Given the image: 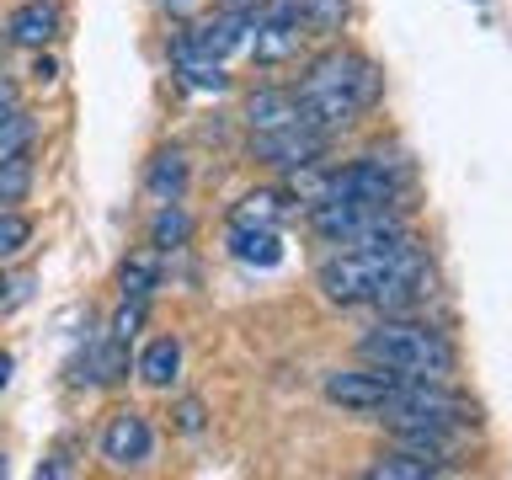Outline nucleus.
I'll return each instance as SVG.
<instances>
[{
	"label": "nucleus",
	"mask_w": 512,
	"mask_h": 480,
	"mask_svg": "<svg viewBox=\"0 0 512 480\" xmlns=\"http://www.w3.org/2000/svg\"><path fill=\"white\" fill-rule=\"evenodd\" d=\"M384 91V75L368 64L363 54H347V48H331V54L310 59V70L299 75V118L320 128V134H336L342 123H352L363 107H374Z\"/></svg>",
	"instance_id": "f257e3e1"
},
{
	"label": "nucleus",
	"mask_w": 512,
	"mask_h": 480,
	"mask_svg": "<svg viewBox=\"0 0 512 480\" xmlns=\"http://www.w3.org/2000/svg\"><path fill=\"white\" fill-rule=\"evenodd\" d=\"M27 187H32V160H27V155L0 160V208L22 203V198H27Z\"/></svg>",
	"instance_id": "4be33fe9"
},
{
	"label": "nucleus",
	"mask_w": 512,
	"mask_h": 480,
	"mask_svg": "<svg viewBox=\"0 0 512 480\" xmlns=\"http://www.w3.org/2000/svg\"><path fill=\"white\" fill-rule=\"evenodd\" d=\"M32 75H38V80H54L59 70H54V59H43V54H38V59H32Z\"/></svg>",
	"instance_id": "a878e982"
},
{
	"label": "nucleus",
	"mask_w": 512,
	"mask_h": 480,
	"mask_svg": "<svg viewBox=\"0 0 512 480\" xmlns=\"http://www.w3.org/2000/svg\"><path fill=\"white\" fill-rule=\"evenodd\" d=\"M395 224H400L395 203L331 198V203H315L310 208V230L320 240H336V246H347V240H358V235H374V230H395Z\"/></svg>",
	"instance_id": "20e7f679"
},
{
	"label": "nucleus",
	"mask_w": 512,
	"mask_h": 480,
	"mask_svg": "<svg viewBox=\"0 0 512 480\" xmlns=\"http://www.w3.org/2000/svg\"><path fill=\"white\" fill-rule=\"evenodd\" d=\"M395 390V374H384V368H336L326 374V400L342 411H358V416H379L384 395Z\"/></svg>",
	"instance_id": "423d86ee"
},
{
	"label": "nucleus",
	"mask_w": 512,
	"mask_h": 480,
	"mask_svg": "<svg viewBox=\"0 0 512 480\" xmlns=\"http://www.w3.org/2000/svg\"><path fill=\"white\" fill-rule=\"evenodd\" d=\"M27 294H32L27 272H0V315H11L16 304H27Z\"/></svg>",
	"instance_id": "b1692460"
},
{
	"label": "nucleus",
	"mask_w": 512,
	"mask_h": 480,
	"mask_svg": "<svg viewBox=\"0 0 512 480\" xmlns=\"http://www.w3.org/2000/svg\"><path fill=\"white\" fill-rule=\"evenodd\" d=\"M358 358L384 368L395 379H448L459 368V352L454 342L427 326V320H406V315H390L384 326L363 331L358 336Z\"/></svg>",
	"instance_id": "f03ea898"
},
{
	"label": "nucleus",
	"mask_w": 512,
	"mask_h": 480,
	"mask_svg": "<svg viewBox=\"0 0 512 480\" xmlns=\"http://www.w3.org/2000/svg\"><path fill=\"white\" fill-rule=\"evenodd\" d=\"M299 6V22L310 38H336L347 22V0H294Z\"/></svg>",
	"instance_id": "a211bd4d"
},
{
	"label": "nucleus",
	"mask_w": 512,
	"mask_h": 480,
	"mask_svg": "<svg viewBox=\"0 0 512 480\" xmlns=\"http://www.w3.org/2000/svg\"><path fill=\"white\" fill-rule=\"evenodd\" d=\"M187 235H192V219L182 214V203H160V214L150 224V246L155 251H171V246H182Z\"/></svg>",
	"instance_id": "412c9836"
},
{
	"label": "nucleus",
	"mask_w": 512,
	"mask_h": 480,
	"mask_svg": "<svg viewBox=\"0 0 512 480\" xmlns=\"http://www.w3.org/2000/svg\"><path fill=\"white\" fill-rule=\"evenodd\" d=\"M32 139H38V123H32V112L27 107H0V160H11V155H27L32 150Z\"/></svg>",
	"instance_id": "f3484780"
},
{
	"label": "nucleus",
	"mask_w": 512,
	"mask_h": 480,
	"mask_svg": "<svg viewBox=\"0 0 512 480\" xmlns=\"http://www.w3.org/2000/svg\"><path fill=\"white\" fill-rule=\"evenodd\" d=\"M0 475H6V459H0Z\"/></svg>",
	"instance_id": "c85d7f7f"
},
{
	"label": "nucleus",
	"mask_w": 512,
	"mask_h": 480,
	"mask_svg": "<svg viewBox=\"0 0 512 480\" xmlns=\"http://www.w3.org/2000/svg\"><path fill=\"white\" fill-rule=\"evenodd\" d=\"M230 256L246 267H278L283 262V240L272 224H230Z\"/></svg>",
	"instance_id": "9b49d317"
},
{
	"label": "nucleus",
	"mask_w": 512,
	"mask_h": 480,
	"mask_svg": "<svg viewBox=\"0 0 512 480\" xmlns=\"http://www.w3.org/2000/svg\"><path fill=\"white\" fill-rule=\"evenodd\" d=\"M27 240H32V219L16 214V208H0V262H11Z\"/></svg>",
	"instance_id": "5701e85b"
},
{
	"label": "nucleus",
	"mask_w": 512,
	"mask_h": 480,
	"mask_svg": "<svg viewBox=\"0 0 512 480\" xmlns=\"http://www.w3.org/2000/svg\"><path fill=\"white\" fill-rule=\"evenodd\" d=\"M160 288V256L155 251H139V256H128L123 262V299H150Z\"/></svg>",
	"instance_id": "aec40b11"
},
{
	"label": "nucleus",
	"mask_w": 512,
	"mask_h": 480,
	"mask_svg": "<svg viewBox=\"0 0 512 480\" xmlns=\"http://www.w3.org/2000/svg\"><path fill=\"white\" fill-rule=\"evenodd\" d=\"M150 448H155V432H150V422H144L139 411H118L102 427V459L118 464V470L144 464V459H150Z\"/></svg>",
	"instance_id": "6e6552de"
},
{
	"label": "nucleus",
	"mask_w": 512,
	"mask_h": 480,
	"mask_svg": "<svg viewBox=\"0 0 512 480\" xmlns=\"http://www.w3.org/2000/svg\"><path fill=\"white\" fill-rule=\"evenodd\" d=\"M368 475L374 480H432V475H443V459L400 443V448H384V454L368 464Z\"/></svg>",
	"instance_id": "f8f14e48"
},
{
	"label": "nucleus",
	"mask_w": 512,
	"mask_h": 480,
	"mask_svg": "<svg viewBox=\"0 0 512 480\" xmlns=\"http://www.w3.org/2000/svg\"><path fill=\"white\" fill-rule=\"evenodd\" d=\"M331 134H320L310 123H294V128H272V134H251V155L272 171H304L326 155Z\"/></svg>",
	"instance_id": "39448f33"
},
{
	"label": "nucleus",
	"mask_w": 512,
	"mask_h": 480,
	"mask_svg": "<svg viewBox=\"0 0 512 480\" xmlns=\"http://www.w3.org/2000/svg\"><path fill=\"white\" fill-rule=\"evenodd\" d=\"M176 70H182V80H187V86L192 91H224V86H230V75H224V64L219 59H203V54H192V48L187 43H176Z\"/></svg>",
	"instance_id": "dca6fc26"
},
{
	"label": "nucleus",
	"mask_w": 512,
	"mask_h": 480,
	"mask_svg": "<svg viewBox=\"0 0 512 480\" xmlns=\"http://www.w3.org/2000/svg\"><path fill=\"white\" fill-rule=\"evenodd\" d=\"M0 43H6V38H0Z\"/></svg>",
	"instance_id": "7c9ffc66"
},
{
	"label": "nucleus",
	"mask_w": 512,
	"mask_h": 480,
	"mask_svg": "<svg viewBox=\"0 0 512 480\" xmlns=\"http://www.w3.org/2000/svg\"><path fill=\"white\" fill-rule=\"evenodd\" d=\"M123 374H128V342L107 331L102 342L86 352V374H80V379H91V384H118Z\"/></svg>",
	"instance_id": "2eb2a0df"
},
{
	"label": "nucleus",
	"mask_w": 512,
	"mask_h": 480,
	"mask_svg": "<svg viewBox=\"0 0 512 480\" xmlns=\"http://www.w3.org/2000/svg\"><path fill=\"white\" fill-rule=\"evenodd\" d=\"M166 6H182V0H166Z\"/></svg>",
	"instance_id": "c756f323"
},
{
	"label": "nucleus",
	"mask_w": 512,
	"mask_h": 480,
	"mask_svg": "<svg viewBox=\"0 0 512 480\" xmlns=\"http://www.w3.org/2000/svg\"><path fill=\"white\" fill-rule=\"evenodd\" d=\"M379 422L459 432V427L475 422V406L448 390V379H395V390L384 395V406H379Z\"/></svg>",
	"instance_id": "7ed1b4c3"
},
{
	"label": "nucleus",
	"mask_w": 512,
	"mask_h": 480,
	"mask_svg": "<svg viewBox=\"0 0 512 480\" xmlns=\"http://www.w3.org/2000/svg\"><path fill=\"white\" fill-rule=\"evenodd\" d=\"M288 214V203H283V192H272V187H262V192H246V198L235 203V214H230V224H272L278 230V219Z\"/></svg>",
	"instance_id": "6ab92c4d"
},
{
	"label": "nucleus",
	"mask_w": 512,
	"mask_h": 480,
	"mask_svg": "<svg viewBox=\"0 0 512 480\" xmlns=\"http://www.w3.org/2000/svg\"><path fill=\"white\" fill-rule=\"evenodd\" d=\"M299 118V96L294 86H262L246 96V128L251 134H272V128H294Z\"/></svg>",
	"instance_id": "9d476101"
},
{
	"label": "nucleus",
	"mask_w": 512,
	"mask_h": 480,
	"mask_svg": "<svg viewBox=\"0 0 512 480\" xmlns=\"http://www.w3.org/2000/svg\"><path fill=\"white\" fill-rule=\"evenodd\" d=\"M176 374H182V342H176V336H155L139 358V379L155 384V390H166Z\"/></svg>",
	"instance_id": "4468645a"
},
{
	"label": "nucleus",
	"mask_w": 512,
	"mask_h": 480,
	"mask_svg": "<svg viewBox=\"0 0 512 480\" xmlns=\"http://www.w3.org/2000/svg\"><path fill=\"white\" fill-rule=\"evenodd\" d=\"M11 102H16V86H11L6 75H0V107H11Z\"/></svg>",
	"instance_id": "bb28decb"
},
{
	"label": "nucleus",
	"mask_w": 512,
	"mask_h": 480,
	"mask_svg": "<svg viewBox=\"0 0 512 480\" xmlns=\"http://www.w3.org/2000/svg\"><path fill=\"white\" fill-rule=\"evenodd\" d=\"M64 32V6L59 0H27L6 16V43L16 48H43Z\"/></svg>",
	"instance_id": "1a4fd4ad"
},
{
	"label": "nucleus",
	"mask_w": 512,
	"mask_h": 480,
	"mask_svg": "<svg viewBox=\"0 0 512 480\" xmlns=\"http://www.w3.org/2000/svg\"><path fill=\"white\" fill-rule=\"evenodd\" d=\"M251 38V16H235V11H219V16H208V22H198L192 32H182L176 43H187L192 54H203V59H230L235 48H246Z\"/></svg>",
	"instance_id": "0eeeda50"
},
{
	"label": "nucleus",
	"mask_w": 512,
	"mask_h": 480,
	"mask_svg": "<svg viewBox=\"0 0 512 480\" xmlns=\"http://www.w3.org/2000/svg\"><path fill=\"white\" fill-rule=\"evenodd\" d=\"M144 187H150L155 203H182V192H187V155L182 150H160L150 160V171H144Z\"/></svg>",
	"instance_id": "ddd939ff"
},
{
	"label": "nucleus",
	"mask_w": 512,
	"mask_h": 480,
	"mask_svg": "<svg viewBox=\"0 0 512 480\" xmlns=\"http://www.w3.org/2000/svg\"><path fill=\"white\" fill-rule=\"evenodd\" d=\"M11 384V352H0V390Z\"/></svg>",
	"instance_id": "cd10ccee"
},
{
	"label": "nucleus",
	"mask_w": 512,
	"mask_h": 480,
	"mask_svg": "<svg viewBox=\"0 0 512 480\" xmlns=\"http://www.w3.org/2000/svg\"><path fill=\"white\" fill-rule=\"evenodd\" d=\"M176 427H182V432H203V406H198V400H182V406H176Z\"/></svg>",
	"instance_id": "393cba45"
}]
</instances>
